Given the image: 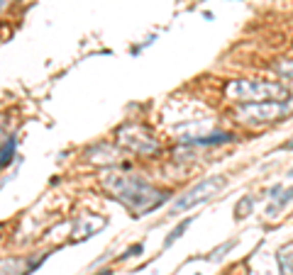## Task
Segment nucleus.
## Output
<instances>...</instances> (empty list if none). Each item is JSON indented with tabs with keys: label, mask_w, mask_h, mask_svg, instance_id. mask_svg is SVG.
Segmentation results:
<instances>
[{
	"label": "nucleus",
	"mask_w": 293,
	"mask_h": 275,
	"mask_svg": "<svg viewBox=\"0 0 293 275\" xmlns=\"http://www.w3.org/2000/svg\"><path fill=\"white\" fill-rule=\"evenodd\" d=\"M225 185H227L225 176H210L208 180L198 183V185H193L183 198L176 200V202H174V209H171V214H179V212H183V209H191V207H196V205L205 202V200H210L220 187H225Z\"/></svg>",
	"instance_id": "nucleus-3"
},
{
	"label": "nucleus",
	"mask_w": 293,
	"mask_h": 275,
	"mask_svg": "<svg viewBox=\"0 0 293 275\" xmlns=\"http://www.w3.org/2000/svg\"><path fill=\"white\" fill-rule=\"evenodd\" d=\"M276 73L281 78H288V80H293V59H283V61H276Z\"/></svg>",
	"instance_id": "nucleus-8"
},
{
	"label": "nucleus",
	"mask_w": 293,
	"mask_h": 275,
	"mask_svg": "<svg viewBox=\"0 0 293 275\" xmlns=\"http://www.w3.org/2000/svg\"><path fill=\"white\" fill-rule=\"evenodd\" d=\"M227 98L237 102H269V100H288L291 93L279 80H261V78H237L225 86Z\"/></svg>",
	"instance_id": "nucleus-1"
},
{
	"label": "nucleus",
	"mask_w": 293,
	"mask_h": 275,
	"mask_svg": "<svg viewBox=\"0 0 293 275\" xmlns=\"http://www.w3.org/2000/svg\"><path fill=\"white\" fill-rule=\"evenodd\" d=\"M237 136L232 132H215L208 134V136H196V139H188L191 144H201V146H217V144H227V142H235Z\"/></svg>",
	"instance_id": "nucleus-4"
},
{
	"label": "nucleus",
	"mask_w": 293,
	"mask_h": 275,
	"mask_svg": "<svg viewBox=\"0 0 293 275\" xmlns=\"http://www.w3.org/2000/svg\"><path fill=\"white\" fill-rule=\"evenodd\" d=\"M283 149H286V151H293V139H291V142H286V146H283Z\"/></svg>",
	"instance_id": "nucleus-12"
},
{
	"label": "nucleus",
	"mask_w": 293,
	"mask_h": 275,
	"mask_svg": "<svg viewBox=\"0 0 293 275\" xmlns=\"http://www.w3.org/2000/svg\"><path fill=\"white\" fill-rule=\"evenodd\" d=\"M286 178H293V168H288V173H286Z\"/></svg>",
	"instance_id": "nucleus-13"
},
{
	"label": "nucleus",
	"mask_w": 293,
	"mask_h": 275,
	"mask_svg": "<svg viewBox=\"0 0 293 275\" xmlns=\"http://www.w3.org/2000/svg\"><path fill=\"white\" fill-rule=\"evenodd\" d=\"M139 251H142V243H135V246H130V249H127L120 258H132V256H139Z\"/></svg>",
	"instance_id": "nucleus-10"
},
{
	"label": "nucleus",
	"mask_w": 293,
	"mask_h": 275,
	"mask_svg": "<svg viewBox=\"0 0 293 275\" xmlns=\"http://www.w3.org/2000/svg\"><path fill=\"white\" fill-rule=\"evenodd\" d=\"M252 207H254V198H242L239 202H237V207H235V217L237 219H242V217H249L252 214Z\"/></svg>",
	"instance_id": "nucleus-7"
},
{
	"label": "nucleus",
	"mask_w": 293,
	"mask_h": 275,
	"mask_svg": "<svg viewBox=\"0 0 293 275\" xmlns=\"http://www.w3.org/2000/svg\"><path fill=\"white\" fill-rule=\"evenodd\" d=\"M271 202H274V205L269 207V214L274 217V214H276L279 209H283L286 205H288V202H293V185H291V187H283L281 195H279L276 200H271Z\"/></svg>",
	"instance_id": "nucleus-6"
},
{
	"label": "nucleus",
	"mask_w": 293,
	"mask_h": 275,
	"mask_svg": "<svg viewBox=\"0 0 293 275\" xmlns=\"http://www.w3.org/2000/svg\"><path fill=\"white\" fill-rule=\"evenodd\" d=\"M293 115V98L269 100V102H245L235 107V117L247 127H264Z\"/></svg>",
	"instance_id": "nucleus-2"
},
{
	"label": "nucleus",
	"mask_w": 293,
	"mask_h": 275,
	"mask_svg": "<svg viewBox=\"0 0 293 275\" xmlns=\"http://www.w3.org/2000/svg\"><path fill=\"white\" fill-rule=\"evenodd\" d=\"M235 246H237V239H230L227 243H223V246H217V249H215V251L210 253L208 258H210V261H220V258H223V256H227V253L232 251Z\"/></svg>",
	"instance_id": "nucleus-9"
},
{
	"label": "nucleus",
	"mask_w": 293,
	"mask_h": 275,
	"mask_svg": "<svg viewBox=\"0 0 293 275\" xmlns=\"http://www.w3.org/2000/svg\"><path fill=\"white\" fill-rule=\"evenodd\" d=\"M191 222H193V217H188V219H183V222H179L174 229H171V234L166 236V241H164V249H169V246H174V243L179 241L181 236H183V231L191 227Z\"/></svg>",
	"instance_id": "nucleus-5"
},
{
	"label": "nucleus",
	"mask_w": 293,
	"mask_h": 275,
	"mask_svg": "<svg viewBox=\"0 0 293 275\" xmlns=\"http://www.w3.org/2000/svg\"><path fill=\"white\" fill-rule=\"evenodd\" d=\"M281 193H283V183H276V185L269 190V195H266V198H269V200H276L279 195H281Z\"/></svg>",
	"instance_id": "nucleus-11"
}]
</instances>
